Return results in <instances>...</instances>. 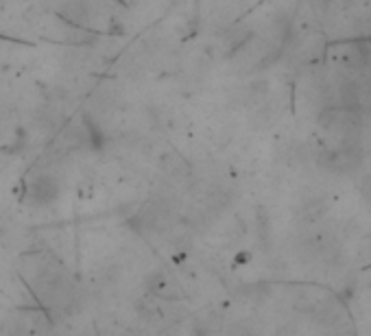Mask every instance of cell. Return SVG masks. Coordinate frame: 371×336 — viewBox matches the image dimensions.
I'll list each match as a JSON object with an SVG mask.
<instances>
[{"label":"cell","instance_id":"cell-1","mask_svg":"<svg viewBox=\"0 0 371 336\" xmlns=\"http://www.w3.org/2000/svg\"><path fill=\"white\" fill-rule=\"evenodd\" d=\"M361 160H363V153L352 142H345L339 149L328 151L323 155V164L334 173H352L361 166Z\"/></svg>","mask_w":371,"mask_h":336},{"label":"cell","instance_id":"cell-2","mask_svg":"<svg viewBox=\"0 0 371 336\" xmlns=\"http://www.w3.org/2000/svg\"><path fill=\"white\" fill-rule=\"evenodd\" d=\"M343 62L354 70H363L371 62V44L369 42H354L350 48H347Z\"/></svg>","mask_w":371,"mask_h":336},{"label":"cell","instance_id":"cell-3","mask_svg":"<svg viewBox=\"0 0 371 336\" xmlns=\"http://www.w3.org/2000/svg\"><path fill=\"white\" fill-rule=\"evenodd\" d=\"M29 197H33L35 203H49L57 197V186L51 177H38V182L31 184Z\"/></svg>","mask_w":371,"mask_h":336}]
</instances>
